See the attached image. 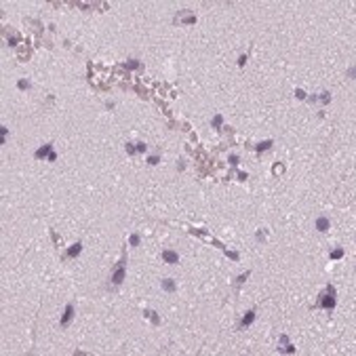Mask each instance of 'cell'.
I'll return each mask as SVG.
<instances>
[{
	"label": "cell",
	"instance_id": "cell-1",
	"mask_svg": "<svg viewBox=\"0 0 356 356\" xmlns=\"http://www.w3.org/2000/svg\"><path fill=\"white\" fill-rule=\"evenodd\" d=\"M333 295H335V289L329 285V286H327V293L320 295V299H318V303H316V306H318V308H325L327 312H331V310L335 308V297H333Z\"/></svg>",
	"mask_w": 356,
	"mask_h": 356
},
{
	"label": "cell",
	"instance_id": "cell-2",
	"mask_svg": "<svg viewBox=\"0 0 356 356\" xmlns=\"http://www.w3.org/2000/svg\"><path fill=\"white\" fill-rule=\"evenodd\" d=\"M53 152V143H44V146L40 147V150H36L34 158L36 160H42V158H49V154Z\"/></svg>",
	"mask_w": 356,
	"mask_h": 356
},
{
	"label": "cell",
	"instance_id": "cell-3",
	"mask_svg": "<svg viewBox=\"0 0 356 356\" xmlns=\"http://www.w3.org/2000/svg\"><path fill=\"white\" fill-rule=\"evenodd\" d=\"M72 318H74V303H68V306H65V314H63V318L59 320V325H61V327H68Z\"/></svg>",
	"mask_w": 356,
	"mask_h": 356
},
{
	"label": "cell",
	"instance_id": "cell-4",
	"mask_svg": "<svg viewBox=\"0 0 356 356\" xmlns=\"http://www.w3.org/2000/svg\"><path fill=\"white\" fill-rule=\"evenodd\" d=\"M255 320V310H249L247 314L242 316V320H240V325H238V331H242V329H247L251 322Z\"/></svg>",
	"mask_w": 356,
	"mask_h": 356
},
{
	"label": "cell",
	"instance_id": "cell-5",
	"mask_svg": "<svg viewBox=\"0 0 356 356\" xmlns=\"http://www.w3.org/2000/svg\"><path fill=\"white\" fill-rule=\"evenodd\" d=\"M122 280H125V264H120L118 268H116V272L112 274V282H114V285H120Z\"/></svg>",
	"mask_w": 356,
	"mask_h": 356
},
{
	"label": "cell",
	"instance_id": "cell-6",
	"mask_svg": "<svg viewBox=\"0 0 356 356\" xmlns=\"http://www.w3.org/2000/svg\"><path fill=\"white\" fill-rule=\"evenodd\" d=\"M162 261H167V264H179V255L175 251H162Z\"/></svg>",
	"mask_w": 356,
	"mask_h": 356
},
{
	"label": "cell",
	"instance_id": "cell-7",
	"mask_svg": "<svg viewBox=\"0 0 356 356\" xmlns=\"http://www.w3.org/2000/svg\"><path fill=\"white\" fill-rule=\"evenodd\" d=\"M80 251H82V244H80V242H76V244H72L70 249H68L65 257H68V259H72V257H76V255H80Z\"/></svg>",
	"mask_w": 356,
	"mask_h": 356
},
{
	"label": "cell",
	"instance_id": "cell-8",
	"mask_svg": "<svg viewBox=\"0 0 356 356\" xmlns=\"http://www.w3.org/2000/svg\"><path fill=\"white\" fill-rule=\"evenodd\" d=\"M329 228H331V221H329L327 217H320V219H316V230H318V232H327Z\"/></svg>",
	"mask_w": 356,
	"mask_h": 356
},
{
	"label": "cell",
	"instance_id": "cell-9",
	"mask_svg": "<svg viewBox=\"0 0 356 356\" xmlns=\"http://www.w3.org/2000/svg\"><path fill=\"white\" fill-rule=\"evenodd\" d=\"M280 343L285 346V348H282V350H285V352H295V348H293V346H291V343H289V339H286V335H280Z\"/></svg>",
	"mask_w": 356,
	"mask_h": 356
},
{
	"label": "cell",
	"instance_id": "cell-10",
	"mask_svg": "<svg viewBox=\"0 0 356 356\" xmlns=\"http://www.w3.org/2000/svg\"><path fill=\"white\" fill-rule=\"evenodd\" d=\"M162 289H164V291H169V293H173V291H175V282H173L171 278L162 280Z\"/></svg>",
	"mask_w": 356,
	"mask_h": 356
},
{
	"label": "cell",
	"instance_id": "cell-11",
	"mask_svg": "<svg viewBox=\"0 0 356 356\" xmlns=\"http://www.w3.org/2000/svg\"><path fill=\"white\" fill-rule=\"evenodd\" d=\"M270 147H272V141L268 139V141H261V143H259L255 150H257V154H261V152H265V150H270Z\"/></svg>",
	"mask_w": 356,
	"mask_h": 356
},
{
	"label": "cell",
	"instance_id": "cell-12",
	"mask_svg": "<svg viewBox=\"0 0 356 356\" xmlns=\"http://www.w3.org/2000/svg\"><path fill=\"white\" fill-rule=\"evenodd\" d=\"M125 68H126V70H137V68H141V63L137 61V59H131V61L125 63Z\"/></svg>",
	"mask_w": 356,
	"mask_h": 356
},
{
	"label": "cell",
	"instance_id": "cell-13",
	"mask_svg": "<svg viewBox=\"0 0 356 356\" xmlns=\"http://www.w3.org/2000/svg\"><path fill=\"white\" fill-rule=\"evenodd\" d=\"M125 150H126V154H129V156H135V154H137V146H135V143H126Z\"/></svg>",
	"mask_w": 356,
	"mask_h": 356
},
{
	"label": "cell",
	"instance_id": "cell-14",
	"mask_svg": "<svg viewBox=\"0 0 356 356\" xmlns=\"http://www.w3.org/2000/svg\"><path fill=\"white\" fill-rule=\"evenodd\" d=\"M221 122H224V118H221V116H219V114H217L215 118L211 120V126H215V129H221Z\"/></svg>",
	"mask_w": 356,
	"mask_h": 356
},
{
	"label": "cell",
	"instance_id": "cell-15",
	"mask_svg": "<svg viewBox=\"0 0 356 356\" xmlns=\"http://www.w3.org/2000/svg\"><path fill=\"white\" fill-rule=\"evenodd\" d=\"M175 21H183V23H196V17H194V15H188V17H177Z\"/></svg>",
	"mask_w": 356,
	"mask_h": 356
},
{
	"label": "cell",
	"instance_id": "cell-16",
	"mask_svg": "<svg viewBox=\"0 0 356 356\" xmlns=\"http://www.w3.org/2000/svg\"><path fill=\"white\" fill-rule=\"evenodd\" d=\"M320 101H322V103H329V101H331V93H329V91H322V93H320Z\"/></svg>",
	"mask_w": 356,
	"mask_h": 356
},
{
	"label": "cell",
	"instance_id": "cell-17",
	"mask_svg": "<svg viewBox=\"0 0 356 356\" xmlns=\"http://www.w3.org/2000/svg\"><path fill=\"white\" fill-rule=\"evenodd\" d=\"M343 257V249H335V251L331 253V259H342Z\"/></svg>",
	"mask_w": 356,
	"mask_h": 356
},
{
	"label": "cell",
	"instance_id": "cell-18",
	"mask_svg": "<svg viewBox=\"0 0 356 356\" xmlns=\"http://www.w3.org/2000/svg\"><path fill=\"white\" fill-rule=\"evenodd\" d=\"M129 242H131V247H137V244H139V242H141V238H139V236H137V234H133V236H131V238H129Z\"/></svg>",
	"mask_w": 356,
	"mask_h": 356
},
{
	"label": "cell",
	"instance_id": "cell-19",
	"mask_svg": "<svg viewBox=\"0 0 356 356\" xmlns=\"http://www.w3.org/2000/svg\"><path fill=\"white\" fill-rule=\"evenodd\" d=\"M17 86H19L21 91H25V89H30V86H32V84H30L28 80H19V82H17Z\"/></svg>",
	"mask_w": 356,
	"mask_h": 356
},
{
	"label": "cell",
	"instance_id": "cell-20",
	"mask_svg": "<svg viewBox=\"0 0 356 356\" xmlns=\"http://www.w3.org/2000/svg\"><path fill=\"white\" fill-rule=\"evenodd\" d=\"M135 146H137V154H143V152H146V150H147V146H146V143H143V141H139V143H135Z\"/></svg>",
	"mask_w": 356,
	"mask_h": 356
},
{
	"label": "cell",
	"instance_id": "cell-21",
	"mask_svg": "<svg viewBox=\"0 0 356 356\" xmlns=\"http://www.w3.org/2000/svg\"><path fill=\"white\" fill-rule=\"evenodd\" d=\"M147 162H150V164H158V162H160V156H150Z\"/></svg>",
	"mask_w": 356,
	"mask_h": 356
},
{
	"label": "cell",
	"instance_id": "cell-22",
	"mask_svg": "<svg viewBox=\"0 0 356 356\" xmlns=\"http://www.w3.org/2000/svg\"><path fill=\"white\" fill-rule=\"evenodd\" d=\"M247 59H249V55H240V57H238V65L242 68L244 63H247Z\"/></svg>",
	"mask_w": 356,
	"mask_h": 356
},
{
	"label": "cell",
	"instance_id": "cell-23",
	"mask_svg": "<svg viewBox=\"0 0 356 356\" xmlns=\"http://www.w3.org/2000/svg\"><path fill=\"white\" fill-rule=\"evenodd\" d=\"M247 278H249V272L240 274V276H238V278H236V282H238V285H240V282H244V280H247Z\"/></svg>",
	"mask_w": 356,
	"mask_h": 356
},
{
	"label": "cell",
	"instance_id": "cell-24",
	"mask_svg": "<svg viewBox=\"0 0 356 356\" xmlns=\"http://www.w3.org/2000/svg\"><path fill=\"white\" fill-rule=\"evenodd\" d=\"M230 164H232V167H236V164H238V156H236V154H232V156H230Z\"/></svg>",
	"mask_w": 356,
	"mask_h": 356
},
{
	"label": "cell",
	"instance_id": "cell-25",
	"mask_svg": "<svg viewBox=\"0 0 356 356\" xmlns=\"http://www.w3.org/2000/svg\"><path fill=\"white\" fill-rule=\"evenodd\" d=\"M295 97H297V99H306V93L301 91V89H297V91H295Z\"/></svg>",
	"mask_w": 356,
	"mask_h": 356
},
{
	"label": "cell",
	"instance_id": "cell-26",
	"mask_svg": "<svg viewBox=\"0 0 356 356\" xmlns=\"http://www.w3.org/2000/svg\"><path fill=\"white\" fill-rule=\"evenodd\" d=\"M238 179H240V181H247V179H249V175L242 173V171H238Z\"/></svg>",
	"mask_w": 356,
	"mask_h": 356
},
{
	"label": "cell",
	"instance_id": "cell-27",
	"mask_svg": "<svg viewBox=\"0 0 356 356\" xmlns=\"http://www.w3.org/2000/svg\"><path fill=\"white\" fill-rule=\"evenodd\" d=\"M47 160H49V162H55V160H57V154H55V152H51V154H49V158H47Z\"/></svg>",
	"mask_w": 356,
	"mask_h": 356
},
{
	"label": "cell",
	"instance_id": "cell-28",
	"mask_svg": "<svg viewBox=\"0 0 356 356\" xmlns=\"http://www.w3.org/2000/svg\"><path fill=\"white\" fill-rule=\"evenodd\" d=\"M282 171H285V169H282V164H276V167H274V173H282Z\"/></svg>",
	"mask_w": 356,
	"mask_h": 356
}]
</instances>
